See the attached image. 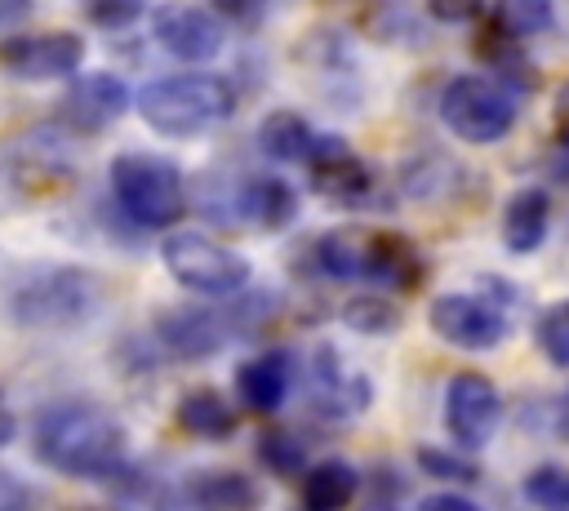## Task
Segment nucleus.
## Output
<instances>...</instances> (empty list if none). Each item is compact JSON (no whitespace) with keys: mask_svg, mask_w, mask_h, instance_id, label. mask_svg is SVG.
<instances>
[{"mask_svg":"<svg viewBox=\"0 0 569 511\" xmlns=\"http://www.w3.org/2000/svg\"><path fill=\"white\" fill-rule=\"evenodd\" d=\"M84 62V36L76 31H9L0 36V71L27 84L71 80Z\"/></svg>","mask_w":569,"mask_h":511,"instance_id":"nucleus-8","label":"nucleus"},{"mask_svg":"<svg viewBox=\"0 0 569 511\" xmlns=\"http://www.w3.org/2000/svg\"><path fill=\"white\" fill-rule=\"evenodd\" d=\"M551 422H556V435H560V440H569V391L556 400V413H551Z\"/></svg>","mask_w":569,"mask_h":511,"instance_id":"nucleus-37","label":"nucleus"},{"mask_svg":"<svg viewBox=\"0 0 569 511\" xmlns=\"http://www.w3.org/2000/svg\"><path fill=\"white\" fill-rule=\"evenodd\" d=\"M13 435H18V413H13V404H9V395L0 387V449L13 444Z\"/></svg>","mask_w":569,"mask_h":511,"instance_id":"nucleus-35","label":"nucleus"},{"mask_svg":"<svg viewBox=\"0 0 569 511\" xmlns=\"http://www.w3.org/2000/svg\"><path fill=\"white\" fill-rule=\"evenodd\" d=\"M31 18V0H0V31H18Z\"/></svg>","mask_w":569,"mask_h":511,"instance_id":"nucleus-34","label":"nucleus"},{"mask_svg":"<svg viewBox=\"0 0 569 511\" xmlns=\"http://www.w3.org/2000/svg\"><path fill=\"white\" fill-rule=\"evenodd\" d=\"M360 493V471L347 458H320L302 471V511H347Z\"/></svg>","mask_w":569,"mask_h":511,"instance_id":"nucleus-20","label":"nucleus"},{"mask_svg":"<svg viewBox=\"0 0 569 511\" xmlns=\"http://www.w3.org/2000/svg\"><path fill=\"white\" fill-rule=\"evenodd\" d=\"M133 107V93L120 76L111 71H89V76H71L62 102H58V120L67 133L76 138H98L102 129H111L124 111Z\"/></svg>","mask_w":569,"mask_h":511,"instance_id":"nucleus-14","label":"nucleus"},{"mask_svg":"<svg viewBox=\"0 0 569 511\" xmlns=\"http://www.w3.org/2000/svg\"><path fill=\"white\" fill-rule=\"evenodd\" d=\"M427 13H431L436 22L458 27V22H476V18L485 13V0H427Z\"/></svg>","mask_w":569,"mask_h":511,"instance_id":"nucleus-31","label":"nucleus"},{"mask_svg":"<svg viewBox=\"0 0 569 511\" xmlns=\"http://www.w3.org/2000/svg\"><path fill=\"white\" fill-rule=\"evenodd\" d=\"M258 458H262V467L276 471V475H302V471H307V449H302V440H298L293 431H284V427L262 431Z\"/></svg>","mask_w":569,"mask_h":511,"instance_id":"nucleus-28","label":"nucleus"},{"mask_svg":"<svg viewBox=\"0 0 569 511\" xmlns=\"http://www.w3.org/2000/svg\"><path fill=\"white\" fill-rule=\"evenodd\" d=\"M173 422H178L182 435L204 440V444H222V440H231L236 427H240L236 404H231L222 391H213V387H191V391H182L178 404H173Z\"/></svg>","mask_w":569,"mask_h":511,"instance_id":"nucleus-16","label":"nucleus"},{"mask_svg":"<svg viewBox=\"0 0 569 511\" xmlns=\"http://www.w3.org/2000/svg\"><path fill=\"white\" fill-rule=\"evenodd\" d=\"M338 320L351 329V333H360V338H387V333H396L400 329V307L387 298V293H351L342 307H338Z\"/></svg>","mask_w":569,"mask_h":511,"instance_id":"nucleus-24","label":"nucleus"},{"mask_svg":"<svg viewBox=\"0 0 569 511\" xmlns=\"http://www.w3.org/2000/svg\"><path fill=\"white\" fill-rule=\"evenodd\" d=\"M307 400L329 422H351L373 404V382L365 369H356L338 347H316L307 360Z\"/></svg>","mask_w":569,"mask_h":511,"instance_id":"nucleus-9","label":"nucleus"},{"mask_svg":"<svg viewBox=\"0 0 569 511\" xmlns=\"http://www.w3.org/2000/svg\"><path fill=\"white\" fill-rule=\"evenodd\" d=\"M533 342L547 364L569 369V298H556L551 307H542V315L533 320Z\"/></svg>","mask_w":569,"mask_h":511,"instance_id":"nucleus-26","label":"nucleus"},{"mask_svg":"<svg viewBox=\"0 0 569 511\" xmlns=\"http://www.w3.org/2000/svg\"><path fill=\"white\" fill-rule=\"evenodd\" d=\"M307 169V182L320 200H329L333 209H365L378 191V178L373 169L338 138V133H320L311 160L302 164Z\"/></svg>","mask_w":569,"mask_h":511,"instance_id":"nucleus-12","label":"nucleus"},{"mask_svg":"<svg viewBox=\"0 0 569 511\" xmlns=\"http://www.w3.org/2000/svg\"><path fill=\"white\" fill-rule=\"evenodd\" d=\"M71 178H76V156L62 138L22 133L18 142L0 147V187L9 200H22V209H31L44 196L67 191Z\"/></svg>","mask_w":569,"mask_h":511,"instance_id":"nucleus-7","label":"nucleus"},{"mask_svg":"<svg viewBox=\"0 0 569 511\" xmlns=\"http://www.w3.org/2000/svg\"><path fill=\"white\" fill-rule=\"evenodd\" d=\"M418 511H480V502L458 493V489H436V493H427L418 502Z\"/></svg>","mask_w":569,"mask_h":511,"instance_id":"nucleus-33","label":"nucleus"},{"mask_svg":"<svg viewBox=\"0 0 569 511\" xmlns=\"http://www.w3.org/2000/svg\"><path fill=\"white\" fill-rule=\"evenodd\" d=\"M116 209L142 231H169L187 213V178L178 160L156 151H120L107 169Z\"/></svg>","mask_w":569,"mask_h":511,"instance_id":"nucleus-4","label":"nucleus"},{"mask_svg":"<svg viewBox=\"0 0 569 511\" xmlns=\"http://www.w3.org/2000/svg\"><path fill=\"white\" fill-rule=\"evenodd\" d=\"M520 98L489 71H462L440 89V120L458 142L493 147L516 129Z\"/></svg>","mask_w":569,"mask_h":511,"instance_id":"nucleus-5","label":"nucleus"},{"mask_svg":"<svg viewBox=\"0 0 569 511\" xmlns=\"http://www.w3.org/2000/svg\"><path fill=\"white\" fill-rule=\"evenodd\" d=\"M151 40L178 62H213L222 53L227 27L200 0H160L151 9Z\"/></svg>","mask_w":569,"mask_h":511,"instance_id":"nucleus-11","label":"nucleus"},{"mask_svg":"<svg viewBox=\"0 0 569 511\" xmlns=\"http://www.w3.org/2000/svg\"><path fill=\"white\" fill-rule=\"evenodd\" d=\"M142 124L164 138H200L236 116V89L231 80L213 71H173L160 80H147L133 98Z\"/></svg>","mask_w":569,"mask_h":511,"instance_id":"nucleus-3","label":"nucleus"},{"mask_svg":"<svg viewBox=\"0 0 569 511\" xmlns=\"http://www.w3.org/2000/svg\"><path fill=\"white\" fill-rule=\"evenodd\" d=\"M0 511H36V493L27 480L0 467Z\"/></svg>","mask_w":569,"mask_h":511,"instance_id":"nucleus-32","label":"nucleus"},{"mask_svg":"<svg viewBox=\"0 0 569 511\" xmlns=\"http://www.w3.org/2000/svg\"><path fill=\"white\" fill-rule=\"evenodd\" d=\"M493 22L502 31H511L516 40L542 36L556 22V4L551 0H493Z\"/></svg>","mask_w":569,"mask_h":511,"instance_id":"nucleus-25","label":"nucleus"},{"mask_svg":"<svg viewBox=\"0 0 569 511\" xmlns=\"http://www.w3.org/2000/svg\"><path fill=\"white\" fill-rule=\"evenodd\" d=\"M369 244H373V231L338 227V231L316 236L311 262H316V271H320L325 280L351 284V280H365V275H369Z\"/></svg>","mask_w":569,"mask_h":511,"instance_id":"nucleus-18","label":"nucleus"},{"mask_svg":"<svg viewBox=\"0 0 569 511\" xmlns=\"http://www.w3.org/2000/svg\"><path fill=\"white\" fill-rule=\"evenodd\" d=\"M427 324L440 342L458 351H498L507 338V315L485 293H440L431 298Z\"/></svg>","mask_w":569,"mask_h":511,"instance_id":"nucleus-13","label":"nucleus"},{"mask_svg":"<svg viewBox=\"0 0 569 511\" xmlns=\"http://www.w3.org/2000/svg\"><path fill=\"white\" fill-rule=\"evenodd\" d=\"M102 280L80 262H27L4 284V315L18 329L67 333L102 311Z\"/></svg>","mask_w":569,"mask_h":511,"instance_id":"nucleus-2","label":"nucleus"},{"mask_svg":"<svg viewBox=\"0 0 569 511\" xmlns=\"http://www.w3.org/2000/svg\"><path fill=\"white\" fill-rule=\"evenodd\" d=\"M551 231V191L547 187H520L502 204V244L507 253H538Z\"/></svg>","mask_w":569,"mask_h":511,"instance_id":"nucleus-17","label":"nucleus"},{"mask_svg":"<svg viewBox=\"0 0 569 511\" xmlns=\"http://www.w3.org/2000/svg\"><path fill=\"white\" fill-rule=\"evenodd\" d=\"M236 204L262 231H280V227H289L298 218V191L280 173H253V178H244Z\"/></svg>","mask_w":569,"mask_h":511,"instance_id":"nucleus-19","label":"nucleus"},{"mask_svg":"<svg viewBox=\"0 0 569 511\" xmlns=\"http://www.w3.org/2000/svg\"><path fill=\"white\" fill-rule=\"evenodd\" d=\"M191 502H200L204 511H258L262 507V489L244 475V471H200L191 475Z\"/></svg>","mask_w":569,"mask_h":511,"instance_id":"nucleus-23","label":"nucleus"},{"mask_svg":"<svg viewBox=\"0 0 569 511\" xmlns=\"http://www.w3.org/2000/svg\"><path fill=\"white\" fill-rule=\"evenodd\" d=\"M31 449L67 480H111L129 462V431L98 400H58L40 409Z\"/></svg>","mask_w":569,"mask_h":511,"instance_id":"nucleus-1","label":"nucleus"},{"mask_svg":"<svg viewBox=\"0 0 569 511\" xmlns=\"http://www.w3.org/2000/svg\"><path fill=\"white\" fill-rule=\"evenodd\" d=\"M160 262L164 271L196 298H240L249 289V275H253V262L204 236V231H173L160 240Z\"/></svg>","mask_w":569,"mask_h":511,"instance_id":"nucleus-6","label":"nucleus"},{"mask_svg":"<svg viewBox=\"0 0 569 511\" xmlns=\"http://www.w3.org/2000/svg\"><path fill=\"white\" fill-rule=\"evenodd\" d=\"M320 142V129L298 111H271L258 124V147L280 164H307Z\"/></svg>","mask_w":569,"mask_h":511,"instance_id":"nucleus-22","label":"nucleus"},{"mask_svg":"<svg viewBox=\"0 0 569 511\" xmlns=\"http://www.w3.org/2000/svg\"><path fill=\"white\" fill-rule=\"evenodd\" d=\"M525 498L538 511H569V467L565 462H542L525 475Z\"/></svg>","mask_w":569,"mask_h":511,"instance_id":"nucleus-27","label":"nucleus"},{"mask_svg":"<svg viewBox=\"0 0 569 511\" xmlns=\"http://www.w3.org/2000/svg\"><path fill=\"white\" fill-rule=\"evenodd\" d=\"M373 284H387V289H418L422 284V253L413 249L409 236L400 231H373V244H369V275Z\"/></svg>","mask_w":569,"mask_h":511,"instance_id":"nucleus-21","label":"nucleus"},{"mask_svg":"<svg viewBox=\"0 0 569 511\" xmlns=\"http://www.w3.org/2000/svg\"><path fill=\"white\" fill-rule=\"evenodd\" d=\"M289 387H293V355L280 347H267V351L240 360V369H236V391H240L244 409H253V413H276L284 404Z\"/></svg>","mask_w":569,"mask_h":511,"instance_id":"nucleus-15","label":"nucleus"},{"mask_svg":"<svg viewBox=\"0 0 569 511\" xmlns=\"http://www.w3.org/2000/svg\"><path fill=\"white\" fill-rule=\"evenodd\" d=\"M200 4H209L213 13H227V18H244L258 0H200Z\"/></svg>","mask_w":569,"mask_h":511,"instance_id":"nucleus-36","label":"nucleus"},{"mask_svg":"<svg viewBox=\"0 0 569 511\" xmlns=\"http://www.w3.org/2000/svg\"><path fill=\"white\" fill-rule=\"evenodd\" d=\"M502 427V391L485 373H453L445 387V431L458 449L480 453Z\"/></svg>","mask_w":569,"mask_h":511,"instance_id":"nucleus-10","label":"nucleus"},{"mask_svg":"<svg viewBox=\"0 0 569 511\" xmlns=\"http://www.w3.org/2000/svg\"><path fill=\"white\" fill-rule=\"evenodd\" d=\"M147 13V0H80V18L98 31H124Z\"/></svg>","mask_w":569,"mask_h":511,"instance_id":"nucleus-30","label":"nucleus"},{"mask_svg":"<svg viewBox=\"0 0 569 511\" xmlns=\"http://www.w3.org/2000/svg\"><path fill=\"white\" fill-rule=\"evenodd\" d=\"M413 458H418V471H427L431 480H445V489L471 484V480L480 475V467L471 462V453H467V449H462V453H445V449H431V444H422Z\"/></svg>","mask_w":569,"mask_h":511,"instance_id":"nucleus-29","label":"nucleus"}]
</instances>
